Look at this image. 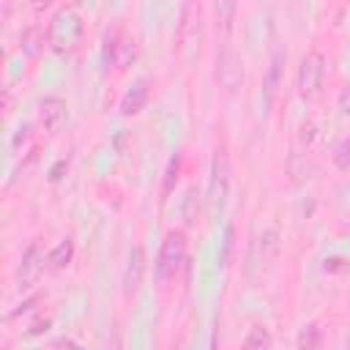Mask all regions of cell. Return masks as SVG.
Returning a JSON list of instances; mask_svg holds the SVG:
<instances>
[{
	"label": "cell",
	"instance_id": "e0dca14e",
	"mask_svg": "<svg viewBox=\"0 0 350 350\" xmlns=\"http://www.w3.org/2000/svg\"><path fill=\"white\" fill-rule=\"evenodd\" d=\"M276 254H279V232L276 230H265L260 235V260L262 262H273Z\"/></svg>",
	"mask_w": 350,
	"mask_h": 350
},
{
	"label": "cell",
	"instance_id": "9a60e30c",
	"mask_svg": "<svg viewBox=\"0 0 350 350\" xmlns=\"http://www.w3.org/2000/svg\"><path fill=\"white\" fill-rule=\"evenodd\" d=\"M295 342H298V350H320V345H323V331H320L314 323H309V325H304V328L298 331Z\"/></svg>",
	"mask_w": 350,
	"mask_h": 350
},
{
	"label": "cell",
	"instance_id": "3957f363",
	"mask_svg": "<svg viewBox=\"0 0 350 350\" xmlns=\"http://www.w3.org/2000/svg\"><path fill=\"white\" fill-rule=\"evenodd\" d=\"M178 38H180V46H183V52L189 57L194 52H200V44H202V8L197 3H183L180 5Z\"/></svg>",
	"mask_w": 350,
	"mask_h": 350
},
{
	"label": "cell",
	"instance_id": "7c38bea8",
	"mask_svg": "<svg viewBox=\"0 0 350 350\" xmlns=\"http://www.w3.org/2000/svg\"><path fill=\"white\" fill-rule=\"evenodd\" d=\"M235 11H238V5H235L232 0H216V3H213V19H216V30H219V33L227 36V33L232 30Z\"/></svg>",
	"mask_w": 350,
	"mask_h": 350
},
{
	"label": "cell",
	"instance_id": "603a6c76",
	"mask_svg": "<svg viewBox=\"0 0 350 350\" xmlns=\"http://www.w3.org/2000/svg\"><path fill=\"white\" fill-rule=\"evenodd\" d=\"M49 350H85L79 342H74V339H68V336H60V339H55L52 345H49Z\"/></svg>",
	"mask_w": 350,
	"mask_h": 350
},
{
	"label": "cell",
	"instance_id": "484cf974",
	"mask_svg": "<svg viewBox=\"0 0 350 350\" xmlns=\"http://www.w3.org/2000/svg\"><path fill=\"white\" fill-rule=\"evenodd\" d=\"M339 109H342L345 115H350V85L342 88V93H339Z\"/></svg>",
	"mask_w": 350,
	"mask_h": 350
},
{
	"label": "cell",
	"instance_id": "44dd1931",
	"mask_svg": "<svg viewBox=\"0 0 350 350\" xmlns=\"http://www.w3.org/2000/svg\"><path fill=\"white\" fill-rule=\"evenodd\" d=\"M178 172H180V156L170 159V167H167V175H164V189H161L164 197L175 189V183H178Z\"/></svg>",
	"mask_w": 350,
	"mask_h": 350
},
{
	"label": "cell",
	"instance_id": "8fae6325",
	"mask_svg": "<svg viewBox=\"0 0 350 350\" xmlns=\"http://www.w3.org/2000/svg\"><path fill=\"white\" fill-rule=\"evenodd\" d=\"M145 101H148V82H145V79H137V82L131 85V90L123 96L120 112H123V115H137V112L145 107Z\"/></svg>",
	"mask_w": 350,
	"mask_h": 350
},
{
	"label": "cell",
	"instance_id": "ba28073f",
	"mask_svg": "<svg viewBox=\"0 0 350 350\" xmlns=\"http://www.w3.org/2000/svg\"><path fill=\"white\" fill-rule=\"evenodd\" d=\"M142 276H145V252H142V246H131L129 260H126V271H123V293H126V298H131L142 287Z\"/></svg>",
	"mask_w": 350,
	"mask_h": 350
},
{
	"label": "cell",
	"instance_id": "8992f818",
	"mask_svg": "<svg viewBox=\"0 0 350 350\" xmlns=\"http://www.w3.org/2000/svg\"><path fill=\"white\" fill-rule=\"evenodd\" d=\"M216 82H219V88L227 90V93L238 90L241 82H243V60H241V55H238L235 49H230V46H224V49L219 52V57H216Z\"/></svg>",
	"mask_w": 350,
	"mask_h": 350
},
{
	"label": "cell",
	"instance_id": "cb8c5ba5",
	"mask_svg": "<svg viewBox=\"0 0 350 350\" xmlns=\"http://www.w3.org/2000/svg\"><path fill=\"white\" fill-rule=\"evenodd\" d=\"M66 170H68V159H57V161L52 164V170H49V180L57 183V180L66 175Z\"/></svg>",
	"mask_w": 350,
	"mask_h": 350
},
{
	"label": "cell",
	"instance_id": "30bf717a",
	"mask_svg": "<svg viewBox=\"0 0 350 350\" xmlns=\"http://www.w3.org/2000/svg\"><path fill=\"white\" fill-rule=\"evenodd\" d=\"M284 60H287V52L282 46L273 49L271 60H268V71H265V101L271 104L279 85H282V68H284Z\"/></svg>",
	"mask_w": 350,
	"mask_h": 350
},
{
	"label": "cell",
	"instance_id": "7402d4cb",
	"mask_svg": "<svg viewBox=\"0 0 350 350\" xmlns=\"http://www.w3.org/2000/svg\"><path fill=\"white\" fill-rule=\"evenodd\" d=\"M183 219H186V224H194V221H197V189H189V191H186V200H183Z\"/></svg>",
	"mask_w": 350,
	"mask_h": 350
},
{
	"label": "cell",
	"instance_id": "5b68a950",
	"mask_svg": "<svg viewBox=\"0 0 350 350\" xmlns=\"http://www.w3.org/2000/svg\"><path fill=\"white\" fill-rule=\"evenodd\" d=\"M186 260V235L180 230L167 232L161 249H159V260H156V273L159 279H170L175 276V271L180 268V262Z\"/></svg>",
	"mask_w": 350,
	"mask_h": 350
},
{
	"label": "cell",
	"instance_id": "5bb4252c",
	"mask_svg": "<svg viewBox=\"0 0 350 350\" xmlns=\"http://www.w3.org/2000/svg\"><path fill=\"white\" fill-rule=\"evenodd\" d=\"M19 46H22L25 55H38V49L44 46V30L38 25H27L19 33Z\"/></svg>",
	"mask_w": 350,
	"mask_h": 350
},
{
	"label": "cell",
	"instance_id": "ffe728a7",
	"mask_svg": "<svg viewBox=\"0 0 350 350\" xmlns=\"http://www.w3.org/2000/svg\"><path fill=\"white\" fill-rule=\"evenodd\" d=\"M317 137H320V129L312 123V120H306V123H301V129H298V142L309 150L314 142H317Z\"/></svg>",
	"mask_w": 350,
	"mask_h": 350
},
{
	"label": "cell",
	"instance_id": "52a82bcc",
	"mask_svg": "<svg viewBox=\"0 0 350 350\" xmlns=\"http://www.w3.org/2000/svg\"><path fill=\"white\" fill-rule=\"evenodd\" d=\"M41 271H44V254H41V246H38V243H30V246L25 249L22 260H19V268H16V284H19L22 290L33 287V284L38 282Z\"/></svg>",
	"mask_w": 350,
	"mask_h": 350
},
{
	"label": "cell",
	"instance_id": "277c9868",
	"mask_svg": "<svg viewBox=\"0 0 350 350\" xmlns=\"http://www.w3.org/2000/svg\"><path fill=\"white\" fill-rule=\"evenodd\" d=\"M230 178H232V167H230L227 153H216L213 161H211V178H208V202H211V211L213 213L221 211L224 202H227Z\"/></svg>",
	"mask_w": 350,
	"mask_h": 350
},
{
	"label": "cell",
	"instance_id": "2e32d148",
	"mask_svg": "<svg viewBox=\"0 0 350 350\" xmlns=\"http://www.w3.org/2000/svg\"><path fill=\"white\" fill-rule=\"evenodd\" d=\"M271 347V334L265 325H252L249 334L243 336V350H268Z\"/></svg>",
	"mask_w": 350,
	"mask_h": 350
},
{
	"label": "cell",
	"instance_id": "6da1fadb",
	"mask_svg": "<svg viewBox=\"0 0 350 350\" xmlns=\"http://www.w3.org/2000/svg\"><path fill=\"white\" fill-rule=\"evenodd\" d=\"M82 30H85V25H82V16L77 14V8H74V5H63V8H57V11L52 14V19H49L46 41H49V46L57 49V52H71V49L79 44Z\"/></svg>",
	"mask_w": 350,
	"mask_h": 350
},
{
	"label": "cell",
	"instance_id": "d6986e66",
	"mask_svg": "<svg viewBox=\"0 0 350 350\" xmlns=\"http://www.w3.org/2000/svg\"><path fill=\"white\" fill-rule=\"evenodd\" d=\"M290 175H293V180L309 178V164H306V156L304 153H293L290 156Z\"/></svg>",
	"mask_w": 350,
	"mask_h": 350
},
{
	"label": "cell",
	"instance_id": "7a4b0ae2",
	"mask_svg": "<svg viewBox=\"0 0 350 350\" xmlns=\"http://www.w3.org/2000/svg\"><path fill=\"white\" fill-rule=\"evenodd\" d=\"M323 79H325V55L312 49L301 57L298 63V71H295V88L304 98H314L323 88Z\"/></svg>",
	"mask_w": 350,
	"mask_h": 350
},
{
	"label": "cell",
	"instance_id": "4fadbf2b",
	"mask_svg": "<svg viewBox=\"0 0 350 350\" xmlns=\"http://www.w3.org/2000/svg\"><path fill=\"white\" fill-rule=\"evenodd\" d=\"M74 260V241H60L49 254H46V265L52 268V271H60V268H66L68 262Z\"/></svg>",
	"mask_w": 350,
	"mask_h": 350
},
{
	"label": "cell",
	"instance_id": "ac0fdd59",
	"mask_svg": "<svg viewBox=\"0 0 350 350\" xmlns=\"http://www.w3.org/2000/svg\"><path fill=\"white\" fill-rule=\"evenodd\" d=\"M334 164L339 170H350V137H342L334 145Z\"/></svg>",
	"mask_w": 350,
	"mask_h": 350
},
{
	"label": "cell",
	"instance_id": "d4e9b609",
	"mask_svg": "<svg viewBox=\"0 0 350 350\" xmlns=\"http://www.w3.org/2000/svg\"><path fill=\"white\" fill-rule=\"evenodd\" d=\"M30 129H33L30 123L19 126V129H16V134H14V139H11V145H14V148H19V145H22L25 139H30Z\"/></svg>",
	"mask_w": 350,
	"mask_h": 350
},
{
	"label": "cell",
	"instance_id": "9c48e42d",
	"mask_svg": "<svg viewBox=\"0 0 350 350\" xmlns=\"http://www.w3.org/2000/svg\"><path fill=\"white\" fill-rule=\"evenodd\" d=\"M38 120L46 131H57L66 123V101L57 96H46L38 104Z\"/></svg>",
	"mask_w": 350,
	"mask_h": 350
}]
</instances>
